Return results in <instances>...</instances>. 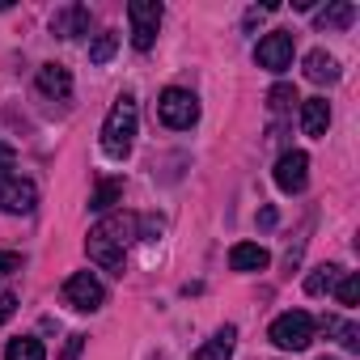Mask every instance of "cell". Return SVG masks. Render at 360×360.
<instances>
[{"instance_id": "f546056e", "label": "cell", "mask_w": 360, "mask_h": 360, "mask_svg": "<svg viewBox=\"0 0 360 360\" xmlns=\"http://www.w3.org/2000/svg\"><path fill=\"white\" fill-rule=\"evenodd\" d=\"M322 360H335V356H322Z\"/></svg>"}, {"instance_id": "8fae6325", "label": "cell", "mask_w": 360, "mask_h": 360, "mask_svg": "<svg viewBox=\"0 0 360 360\" xmlns=\"http://www.w3.org/2000/svg\"><path fill=\"white\" fill-rule=\"evenodd\" d=\"M51 30H56L60 39H81V34H89V9H85V5H64V9L51 18Z\"/></svg>"}, {"instance_id": "d4e9b609", "label": "cell", "mask_w": 360, "mask_h": 360, "mask_svg": "<svg viewBox=\"0 0 360 360\" xmlns=\"http://www.w3.org/2000/svg\"><path fill=\"white\" fill-rule=\"evenodd\" d=\"M13 271H22V255L0 250V276H13Z\"/></svg>"}, {"instance_id": "5bb4252c", "label": "cell", "mask_w": 360, "mask_h": 360, "mask_svg": "<svg viewBox=\"0 0 360 360\" xmlns=\"http://www.w3.org/2000/svg\"><path fill=\"white\" fill-rule=\"evenodd\" d=\"M305 77H309L314 85H335V81H339V60L318 47V51L305 56Z\"/></svg>"}, {"instance_id": "603a6c76", "label": "cell", "mask_w": 360, "mask_h": 360, "mask_svg": "<svg viewBox=\"0 0 360 360\" xmlns=\"http://www.w3.org/2000/svg\"><path fill=\"white\" fill-rule=\"evenodd\" d=\"M326 330H335V335H339V343H343L347 352H356V347H360V330H356L352 322H347V326H339V322H326Z\"/></svg>"}, {"instance_id": "52a82bcc", "label": "cell", "mask_w": 360, "mask_h": 360, "mask_svg": "<svg viewBox=\"0 0 360 360\" xmlns=\"http://www.w3.org/2000/svg\"><path fill=\"white\" fill-rule=\"evenodd\" d=\"M39 208V187L22 174H9L5 183H0V212L9 217H30Z\"/></svg>"}, {"instance_id": "4316f807", "label": "cell", "mask_w": 360, "mask_h": 360, "mask_svg": "<svg viewBox=\"0 0 360 360\" xmlns=\"http://www.w3.org/2000/svg\"><path fill=\"white\" fill-rule=\"evenodd\" d=\"M13 309H18V297L13 292H0V326L13 318Z\"/></svg>"}, {"instance_id": "277c9868", "label": "cell", "mask_w": 360, "mask_h": 360, "mask_svg": "<svg viewBox=\"0 0 360 360\" xmlns=\"http://www.w3.org/2000/svg\"><path fill=\"white\" fill-rule=\"evenodd\" d=\"M157 115H161V123H165V127L187 131V127H195V123H200V98H195L191 89L169 85V89L157 98Z\"/></svg>"}, {"instance_id": "5b68a950", "label": "cell", "mask_w": 360, "mask_h": 360, "mask_svg": "<svg viewBox=\"0 0 360 360\" xmlns=\"http://www.w3.org/2000/svg\"><path fill=\"white\" fill-rule=\"evenodd\" d=\"M161 0H131L127 5V22H131V47L136 51H148L157 43V30H161Z\"/></svg>"}, {"instance_id": "8992f818", "label": "cell", "mask_w": 360, "mask_h": 360, "mask_svg": "<svg viewBox=\"0 0 360 360\" xmlns=\"http://www.w3.org/2000/svg\"><path fill=\"white\" fill-rule=\"evenodd\" d=\"M64 301H68L77 314H94V309L106 305V288H102V280H98L94 271H72V276L64 280Z\"/></svg>"}, {"instance_id": "83f0119b", "label": "cell", "mask_w": 360, "mask_h": 360, "mask_svg": "<svg viewBox=\"0 0 360 360\" xmlns=\"http://www.w3.org/2000/svg\"><path fill=\"white\" fill-rule=\"evenodd\" d=\"M157 233H161V221H157V217H144V221H140V238H148V242H153Z\"/></svg>"}, {"instance_id": "ac0fdd59", "label": "cell", "mask_w": 360, "mask_h": 360, "mask_svg": "<svg viewBox=\"0 0 360 360\" xmlns=\"http://www.w3.org/2000/svg\"><path fill=\"white\" fill-rule=\"evenodd\" d=\"M335 280H339V267H335V263H322V267H314V271L305 276V292H309V297H322V292L335 288Z\"/></svg>"}, {"instance_id": "ffe728a7", "label": "cell", "mask_w": 360, "mask_h": 360, "mask_svg": "<svg viewBox=\"0 0 360 360\" xmlns=\"http://www.w3.org/2000/svg\"><path fill=\"white\" fill-rule=\"evenodd\" d=\"M115 51H119V34H115V30H102V34L89 43V64H110Z\"/></svg>"}, {"instance_id": "e0dca14e", "label": "cell", "mask_w": 360, "mask_h": 360, "mask_svg": "<svg viewBox=\"0 0 360 360\" xmlns=\"http://www.w3.org/2000/svg\"><path fill=\"white\" fill-rule=\"evenodd\" d=\"M115 204H123V183L119 178H102V183L94 187V195H89V208L94 212H110Z\"/></svg>"}, {"instance_id": "44dd1931", "label": "cell", "mask_w": 360, "mask_h": 360, "mask_svg": "<svg viewBox=\"0 0 360 360\" xmlns=\"http://www.w3.org/2000/svg\"><path fill=\"white\" fill-rule=\"evenodd\" d=\"M292 102H301L297 98V89L292 85H271V94H267V106H271V115H284V110H292Z\"/></svg>"}, {"instance_id": "484cf974", "label": "cell", "mask_w": 360, "mask_h": 360, "mask_svg": "<svg viewBox=\"0 0 360 360\" xmlns=\"http://www.w3.org/2000/svg\"><path fill=\"white\" fill-rule=\"evenodd\" d=\"M81 352H85V335H68V347L60 360H81Z\"/></svg>"}, {"instance_id": "f1b7e54d", "label": "cell", "mask_w": 360, "mask_h": 360, "mask_svg": "<svg viewBox=\"0 0 360 360\" xmlns=\"http://www.w3.org/2000/svg\"><path fill=\"white\" fill-rule=\"evenodd\" d=\"M259 225L271 229V225H276V208H263V212H259Z\"/></svg>"}, {"instance_id": "ba28073f", "label": "cell", "mask_w": 360, "mask_h": 360, "mask_svg": "<svg viewBox=\"0 0 360 360\" xmlns=\"http://www.w3.org/2000/svg\"><path fill=\"white\" fill-rule=\"evenodd\" d=\"M292 34L288 30H271V34H263L259 39V47H255V64L259 68H267V72H284V68H292Z\"/></svg>"}, {"instance_id": "7a4b0ae2", "label": "cell", "mask_w": 360, "mask_h": 360, "mask_svg": "<svg viewBox=\"0 0 360 360\" xmlns=\"http://www.w3.org/2000/svg\"><path fill=\"white\" fill-rule=\"evenodd\" d=\"M136 127H140V106H136L131 94H119L110 115H106V123H102V153L123 161L131 153V144H136Z\"/></svg>"}, {"instance_id": "9a60e30c", "label": "cell", "mask_w": 360, "mask_h": 360, "mask_svg": "<svg viewBox=\"0 0 360 360\" xmlns=\"http://www.w3.org/2000/svg\"><path fill=\"white\" fill-rule=\"evenodd\" d=\"M233 343H238V326H221V330L195 352V360H229V356H233Z\"/></svg>"}, {"instance_id": "30bf717a", "label": "cell", "mask_w": 360, "mask_h": 360, "mask_svg": "<svg viewBox=\"0 0 360 360\" xmlns=\"http://www.w3.org/2000/svg\"><path fill=\"white\" fill-rule=\"evenodd\" d=\"M34 81H39V94H47V98H56V102H68V98H72V72H68L64 64H43Z\"/></svg>"}, {"instance_id": "3957f363", "label": "cell", "mask_w": 360, "mask_h": 360, "mask_svg": "<svg viewBox=\"0 0 360 360\" xmlns=\"http://www.w3.org/2000/svg\"><path fill=\"white\" fill-rule=\"evenodd\" d=\"M267 339H271L280 352H305V347L314 343V318H309L305 309H288V314H280V318L271 322Z\"/></svg>"}, {"instance_id": "2e32d148", "label": "cell", "mask_w": 360, "mask_h": 360, "mask_svg": "<svg viewBox=\"0 0 360 360\" xmlns=\"http://www.w3.org/2000/svg\"><path fill=\"white\" fill-rule=\"evenodd\" d=\"M356 22V5L352 0H335V5H326L318 13V30H347Z\"/></svg>"}, {"instance_id": "4fadbf2b", "label": "cell", "mask_w": 360, "mask_h": 360, "mask_svg": "<svg viewBox=\"0 0 360 360\" xmlns=\"http://www.w3.org/2000/svg\"><path fill=\"white\" fill-rule=\"evenodd\" d=\"M267 263H271V255L259 242H238L229 250V267L233 271H267Z\"/></svg>"}, {"instance_id": "cb8c5ba5", "label": "cell", "mask_w": 360, "mask_h": 360, "mask_svg": "<svg viewBox=\"0 0 360 360\" xmlns=\"http://www.w3.org/2000/svg\"><path fill=\"white\" fill-rule=\"evenodd\" d=\"M18 165V153H13V144H5V140H0V183H5V178H9V169Z\"/></svg>"}, {"instance_id": "7c38bea8", "label": "cell", "mask_w": 360, "mask_h": 360, "mask_svg": "<svg viewBox=\"0 0 360 360\" xmlns=\"http://www.w3.org/2000/svg\"><path fill=\"white\" fill-rule=\"evenodd\" d=\"M326 127H330V102L326 98H305L301 102V131L314 136V140H322Z\"/></svg>"}, {"instance_id": "9c48e42d", "label": "cell", "mask_w": 360, "mask_h": 360, "mask_svg": "<svg viewBox=\"0 0 360 360\" xmlns=\"http://www.w3.org/2000/svg\"><path fill=\"white\" fill-rule=\"evenodd\" d=\"M276 187L284 191V195H297V191H305V183H309V157L301 153V148H288V153H280V161H276Z\"/></svg>"}, {"instance_id": "d6986e66", "label": "cell", "mask_w": 360, "mask_h": 360, "mask_svg": "<svg viewBox=\"0 0 360 360\" xmlns=\"http://www.w3.org/2000/svg\"><path fill=\"white\" fill-rule=\"evenodd\" d=\"M5 360H47V347H43L39 339L22 335V339H9V347H5Z\"/></svg>"}, {"instance_id": "6da1fadb", "label": "cell", "mask_w": 360, "mask_h": 360, "mask_svg": "<svg viewBox=\"0 0 360 360\" xmlns=\"http://www.w3.org/2000/svg\"><path fill=\"white\" fill-rule=\"evenodd\" d=\"M136 238H140V221H136L131 212H110V217H102V221L89 229L85 250H89V259H94L98 267H106L110 276H123V250H127Z\"/></svg>"}, {"instance_id": "7402d4cb", "label": "cell", "mask_w": 360, "mask_h": 360, "mask_svg": "<svg viewBox=\"0 0 360 360\" xmlns=\"http://www.w3.org/2000/svg\"><path fill=\"white\" fill-rule=\"evenodd\" d=\"M356 301H360V280H356V276H343V280H339V305L352 309Z\"/></svg>"}]
</instances>
